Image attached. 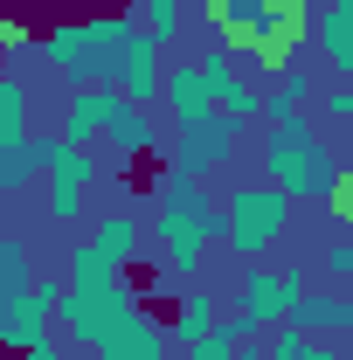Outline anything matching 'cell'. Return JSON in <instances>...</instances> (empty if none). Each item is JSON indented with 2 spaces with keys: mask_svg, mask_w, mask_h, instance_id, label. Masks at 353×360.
Returning a JSON list of instances; mask_svg holds the SVG:
<instances>
[{
  "mask_svg": "<svg viewBox=\"0 0 353 360\" xmlns=\"http://www.w3.org/2000/svg\"><path fill=\"white\" fill-rule=\"evenodd\" d=\"M139 187H153V236H160V270L174 277V284H194L201 264H208V250L222 243V201H208V187L187 174H167L160 180H139Z\"/></svg>",
  "mask_w": 353,
  "mask_h": 360,
  "instance_id": "6da1fadb",
  "label": "cell"
},
{
  "mask_svg": "<svg viewBox=\"0 0 353 360\" xmlns=\"http://www.w3.org/2000/svg\"><path fill=\"white\" fill-rule=\"evenodd\" d=\"M257 167H264V180H277L291 201H319L326 208V194L340 187V146L319 132L312 118H291V125H264V139H257Z\"/></svg>",
  "mask_w": 353,
  "mask_h": 360,
  "instance_id": "7a4b0ae2",
  "label": "cell"
},
{
  "mask_svg": "<svg viewBox=\"0 0 353 360\" xmlns=\"http://www.w3.org/2000/svg\"><path fill=\"white\" fill-rule=\"evenodd\" d=\"M139 28L125 14H77V21H56L42 35V63L63 77L70 90L90 84H118V63H125V42Z\"/></svg>",
  "mask_w": 353,
  "mask_h": 360,
  "instance_id": "3957f363",
  "label": "cell"
},
{
  "mask_svg": "<svg viewBox=\"0 0 353 360\" xmlns=\"http://www.w3.org/2000/svg\"><path fill=\"white\" fill-rule=\"evenodd\" d=\"M291 194L277 180H236L222 194V250L243 257V264H264L270 250L291 236Z\"/></svg>",
  "mask_w": 353,
  "mask_h": 360,
  "instance_id": "277c9868",
  "label": "cell"
},
{
  "mask_svg": "<svg viewBox=\"0 0 353 360\" xmlns=\"http://www.w3.org/2000/svg\"><path fill=\"white\" fill-rule=\"evenodd\" d=\"M298 298H305V270L298 264H243V277H236V319H243L250 340L291 326Z\"/></svg>",
  "mask_w": 353,
  "mask_h": 360,
  "instance_id": "5b68a950",
  "label": "cell"
},
{
  "mask_svg": "<svg viewBox=\"0 0 353 360\" xmlns=\"http://www.w3.org/2000/svg\"><path fill=\"white\" fill-rule=\"evenodd\" d=\"M132 312H146V291H139V277L125 270L111 291H63L56 333H63L70 347H97V340H111V333H118Z\"/></svg>",
  "mask_w": 353,
  "mask_h": 360,
  "instance_id": "8992f818",
  "label": "cell"
},
{
  "mask_svg": "<svg viewBox=\"0 0 353 360\" xmlns=\"http://www.w3.org/2000/svg\"><path fill=\"white\" fill-rule=\"evenodd\" d=\"M243 132H250V125H236L229 111H208L201 125H174V139H167V167L187 174V180H208V174H222V167L236 160Z\"/></svg>",
  "mask_w": 353,
  "mask_h": 360,
  "instance_id": "52a82bcc",
  "label": "cell"
},
{
  "mask_svg": "<svg viewBox=\"0 0 353 360\" xmlns=\"http://www.w3.org/2000/svg\"><path fill=\"white\" fill-rule=\"evenodd\" d=\"M90 180H97V153H90V146H70V153L42 174V215L56 229H77V222H84Z\"/></svg>",
  "mask_w": 353,
  "mask_h": 360,
  "instance_id": "ba28073f",
  "label": "cell"
},
{
  "mask_svg": "<svg viewBox=\"0 0 353 360\" xmlns=\"http://www.w3.org/2000/svg\"><path fill=\"white\" fill-rule=\"evenodd\" d=\"M125 90L118 84H90V90H70V104H63V125L56 132L70 139V146H104V132L125 118Z\"/></svg>",
  "mask_w": 353,
  "mask_h": 360,
  "instance_id": "9c48e42d",
  "label": "cell"
},
{
  "mask_svg": "<svg viewBox=\"0 0 353 360\" xmlns=\"http://www.w3.org/2000/svg\"><path fill=\"white\" fill-rule=\"evenodd\" d=\"M90 360H174V326L153 312H132L111 340H97Z\"/></svg>",
  "mask_w": 353,
  "mask_h": 360,
  "instance_id": "30bf717a",
  "label": "cell"
},
{
  "mask_svg": "<svg viewBox=\"0 0 353 360\" xmlns=\"http://www.w3.org/2000/svg\"><path fill=\"white\" fill-rule=\"evenodd\" d=\"M118 90L153 111V104L167 97V49L146 42V35H132V42H125V63H118Z\"/></svg>",
  "mask_w": 353,
  "mask_h": 360,
  "instance_id": "8fae6325",
  "label": "cell"
},
{
  "mask_svg": "<svg viewBox=\"0 0 353 360\" xmlns=\"http://www.w3.org/2000/svg\"><path fill=\"white\" fill-rule=\"evenodd\" d=\"M312 42L326 56V70H340L353 84V0H312Z\"/></svg>",
  "mask_w": 353,
  "mask_h": 360,
  "instance_id": "7c38bea8",
  "label": "cell"
},
{
  "mask_svg": "<svg viewBox=\"0 0 353 360\" xmlns=\"http://www.w3.org/2000/svg\"><path fill=\"white\" fill-rule=\"evenodd\" d=\"M118 277H125V264H118L97 236H77V243H70V257H63V284H70V291H111Z\"/></svg>",
  "mask_w": 353,
  "mask_h": 360,
  "instance_id": "4fadbf2b",
  "label": "cell"
},
{
  "mask_svg": "<svg viewBox=\"0 0 353 360\" xmlns=\"http://www.w3.org/2000/svg\"><path fill=\"white\" fill-rule=\"evenodd\" d=\"M104 146H111V153H118L125 167H139V160L167 153V132L153 125V111H146V104H125V118H118V125L104 132Z\"/></svg>",
  "mask_w": 353,
  "mask_h": 360,
  "instance_id": "5bb4252c",
  "label": "cell"
},
{
  "mask_svg": "<svg viewBox=\"0 0 353 360\" xmlns=\"http://www.w3.org/2000/svg\"><path fill=\"white\" fill-rule=\"evenodd\" d=\"M167 111H174V125H201L208 111H215V97L201 84V63H167V97H160Z\"/></svg>",
  "mask_w": 353,
  "mask_h": 360,
  "instance_id": "9a60e30c",
  "label": "cell"
},
{
  "mask_svg": "<svg viewBox=\"0 0 353 360\" xmlns=\"http://www.w3.org/2000/svg\"><path fill=\"white\" fill-rule=\"evenodd\" d=\"M167 326H174V354H180V347H194V340H208V333L222 326L215 291H208V284H187V291L174 298V319H167Z\"/></svg>",
  "mask_w": 353,
  "mask_h": 360,
  "instance_id": "2e32d148",
  "label": "cell"
},
{
  "mask_svg": "<svg viewBox=\"0 0 353 360\" xmlns=\"http://www.w3.org/2000/svg\"><path fill=\"white\" fill-rule=\"evenodd\" d=\"M312 111H319L312 70H284V77L264 90V125H291V118H312Z\"/></svg>",
  "mask_w": 353,
  "mask_h": 360,
  "instance_id": "e0dca14e",
  "label": "cell"
},
{
  "mask_svg": "<svg viewBox=\"0 0 353 360\" xmlns=\"http://www.w3.org/2000/svg\"><path fill=\"white\" fill-rule=\"evenodd\" d=\"M291 326L312 333V340H326V333H353V298H347V291H305V298L291 305Z\"/></svg>",
  "mask_w": 353,
  "mask_h": 360,
  "instance_id": "ac0fdd59",
  "label": "cell"
},
{
  "mask_svg": "<svg viewBox=\"0 0 353 360\" xmlns=\"http://www.w3.org/2000/svg\"><path fill=\"white\" fill-rule=\"evenodd\" d=\"M21 139H35V104H28V84L14 70H0V153Z\"/></svg>",
  "mask_w": 353,
  "mask_h": 360,
  "instance_id": "d6986e66",
  "label": "cell"
},
{
  "mask_svg": "<svg viewBox=\"0 0 353 360\" xmlns=\"http://www.w3.org/2000/svg\"><path fill=\"white\" fill-rule=\"evenodd\" d=\"M118 14L132 21L146 42H160V49H174V42H180V0H125Z\"/></svg>",
  "mask_w": 353,
  "mask_h": 360,
  "instance_id": "ffe728a7",
  "label": "cell"
},
{
  "mask_svg": "<svg viewBox=\"0 0 353 360\" xmlns=\"http://www.w3.org/2000/svg\"><path fill=\"white\" fill-rule=\"evenodd\" d=\"M90 236H97V243H104V250H111V257H118L125 270H132V264H139V250H146V243H139V222L125 215V208L97 215V222H90Z\"/></svg>",
  "mask_w": 353,
  "mask_h": 360,
  "instance_id": "44dd1931",
  "label": "cell"
},
{
  "mask_svg": "<svg viewBox=\"0 0 353 360\" xmlns=\"http://www.w3.org/2000/svg\"><path fill=\"white\" fill-rule=\"evenodd\" d=\"M35 174H42L35 146H28V139H21V146H7V153H0V201L14 208V201H21L28 187H35Z\"/></svg>",
  "mask_w": 353,
  "mask_h": 360,
  "instance_id": "7402d4cb",
  "label": "cell"
},
{
  "mask_svg": "<svg viewBox=\"0 0 353 360\" xmlns=\"http://www.w3.org/2000/svg\"><path fill=\"white\" fill-rule=\"evenodd\" d=\"M243 340H250V333H243V319L229 312V319L215 326V333H208V340L180 347V360H243Z\"/></svg>",
  "mask_w": 353,
  "mask_h": 360,
  "instance_id": "603a6c76",
  "label": "cell"
},
{
  "mask_svg": "<svg viewBox=\"0 0 353 360\" xmlns=\"http://www.w3.org/2000/svg\"><path fill=\"white\" fill-rule=\"evenodd\" d=\"M0 56H7V70H28V63H35V28H28L7 0H0Z\"/></svg>",
  "mask_w": 353,
  "mask_h": 360,
  "instance_id": "cb8c5ba5",
  "label": "cell"
},
{
  "mask_svg": "<svg viewBox=\"0 0 353 360\" xmlns=\"http://www.w3.org/2000/svg\"><path fill=\"white\" fill-rule=\"evenodd\" d=\"M28 284H35V250H28L21 236H7V243H0V291L14 298V291H28Z\"/></svg>",
  "mask_w": 353,
  "mask_h": 360,
  "instance_id": "d4e9b609",
  "label": "cell"
},
{
  "mask_svg": "<svg viewBox=\"0 0 353 360\" xmlns=\"http://www.w3.org/2000/svg\"><path fill=\"white\" fill-rule=\"evenodd\" d=\"M215 111H229L236 125H264V84H243V77H236V90L222 97Z\"/></svg>",
  "mask_w": 353,
  "mask_h": 360,
  "instance_id": "484cf974",
  "label": "cell"
},
{
  "mask_svg": "<svg viewBox=\"0 0 353 360\" xmlns=\"http://www.w3.org/2000/svg\"><path fill=\"white\" fill-rule=\"evenodd\" d=\"M319 118H326V125H340V132L353 139V84H333V90H319Z\"/></svg>",
  "mask_w": 353,
  "mask_h": 360,
  "instance_id": "4316f807",
  "label": "cell"
},
{
  "mask_svg": "<svg viewBox=\"0 0 353 360\" xmlns=\"http://www.w3.org/2000/svg\"><path fill=\"white\" fill-rule=\"evenodd\" d=\"M319 270H326L333 284H353V236H333V243L319 250Z\"/></svg>",
  "mask_w": 353,
  "mask_h": 360,
  "instance_id": "83f0119b",
  "label": "cell"
},
{
  "mask_svg": "<svg viewBox=\"0 0 353 360\" xmlns=\"http://www.w3.org/2000/svg\"><path fill=\"white\" fill-rule=\"evenodd\" d=\"M326 215H333L340 229H353V174H340V187L326 194Z\"/></svg>",
  "mask_w": 353,
  "mask_h": 360,
  "instance_id": "f1b7e54d",
  "label": "cell"
},
{
  "mask_svg": "<svg viewBox=\"0 0 353 360\" xmlns=\"http://www.w3.org/2000/svg\"><path fill=\"white\" fill-rule=\"evenodd\" d=\"M305 360H353V354H340V347H326V340H319V347H312Z\"/></svg>",
  "mask_w": 353,
  "mask_h": 360,
  "instance_id": "f546056e",
  "label": "cell"
},
{
  "mask_svg": "<svg viewBox=\"0 0 353 360\" xmlns=\"http://www.w3.org/2000/svg\"><path fill=\"white\" fill-rule=\"evenodd\" d=\"M7 236H14V222H7V201H0V243H7Z\"/></svg>",
  "mask_w": 353,
  "mask_h": 360,
  "instance_id": "4dcf8cb0",
  "label": "cell"
},
{
  "mask_svg": "<svg viewBox=\"0 0 353 360\" xmlns=\"http://www.w3.org/2000/svg\"><path fill=\"white\" fill-rule=\"evenodd\" d=\"M340 167H347V174H353V139H347V146H340Z\"/></svg>",
  "mask_w": 353,
  "mask_h": 360,
  "instance_id": "1f68e13d",
  "label": "cell"
},
{
  "mask_svg": "<svg viewBox=\"0 0 353 360\" xmlns=\"http://www.w3.org/2000/svg\"><path fill=\"white\" fill-rule=\"evenodd\" d=\"M0 360H7V312H0Z\"/></svg>",
  "mask_w": 353,
  "mask_h": 360,
  "instance_id": "d6a6232c",
  "label": "cell"
},
{
  "mask_svg": "<svg viewBox=\"0 0 353 360\" xmlns=\"http://www.w3.org/2000/svg\"><path fill=\"white\" fill-rule=\"evenodd\" d=\"M347 354H353V333H347Z\"/></svg>",
  "mask_w": 353,
  "mask_h": 360,
  "instance_id": "836d02e7",
  "label": "cell"
},
{
  "mask_svg": "<svg viewBox=\"0 0 353 360\" xmlns=\"http://www.w3.org/2000/svg\"><path fill=\"white\" fill-rule=\"evenodd\" d=\"M0 305H7V291H0Z\"/></svg>",
  "mask_w": 353,
  "mask_h": 360,
  "instance_id": "e575fe53",
  "label": "cell"
},
{
  "mask_svg": "<svg viewBox=\"0 0 353 360\" xmlns=\"http://www.w3.org/2000/svg\"><path fill=\"white\" fill-rule=\"evenodd\" d=\"M347 236H353V229H347Z\"/></svg>",
  "mask_w": 353,
  "mask_h": 360,
  "instance_id": "d590c367",
  "label": "cell"
},
{
  "mask_svg": "<svg viewBox=\"0 0 353 360\" xmlns=\"http://www.w3.org/2000/svg\"><path fill=\"white\" fill-rule=\"evenodd\" d=\"M174 360H180V354H174Z\"/></svg>",
  "mask_w": 353,
  "mask_h": 360,
  "instance_id": "8d00e7d4",
  "label": "cell"
}]
</instances>
